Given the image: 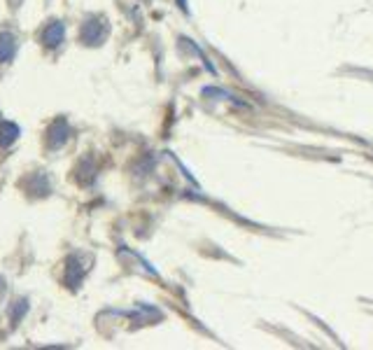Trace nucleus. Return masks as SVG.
Wrapping results in <instances>:
<instances>
[{
  "instance_id": "1",
  "label": "nucleus",
  "mask_w": 373,
  "mask_h": 350,
  "mask_svg": "<svg viewBox=\"0 0 373 350\" xmlns=\"http://www.w3.org/2000/svg\"><path fill=\"white\" fill-rule=\"evenodd\" d=\"M17 54V40L12 33H0V64H10Z\"/></svg>"
},
{
  "instance_id": "2",
  "label": "nucleus",
  "mask_w": 373,
  "mask_h": 350,
  "mask_svg": "<svg viewBox=\"0 0 373 350\" xmlns=\"http://www.w3.org/2000/svg\"><path fill=\"white\" fill-rule=\"evenodd\" d=\"M61 40H63V23H59V21L50 23V26L45 28V33H42V42L50 47H57V45H61Z\"/></svg>"
},
{
  "instance_id": "3",
  "label": "nucleus",
  "mask_w": 373,
  "mask_h": 350,
  "mask_svg": "<svg viewBox=\"0 0 373 350\" xmlns=\"http://www.w3.org/2000/svg\"><path fill=\"white\" fill-rule=\"evenodd\" d=\"M19 126L12 124V121H0V147H10L19 138Z\"/></svg>"
},
{
  "instance_id": "4",
  "label": "nucleus",
  "mask_w": 373,
  "mask_h": 350,
  "mask_svg": "<svg viewBox=\"0 0 373 350\" xmlns=\"http://www.w3.org/2000/svg\"><path fill=\"white\" fill-rule=\"evenodd\" d=\"M65 136H68V126H65V121H63V119H59V124L50 131V145H52V147L63 145Z\"/></svg>"
},
{
  "instance_id": "5",
  "label": "nucleus",
  "mask_w": 373,
  "mask_h": 350,
  "mask_svg": "<svg viewBox=\"0 0 373 350\" xmlns=\"http://www.w3.org/2000/svg\"><path fill=\"white\" fill-rule=\"evenodd\" d=\"M3 292H5V282H3V278H0V297H3Z\"/></svg>"
}]
</instances>
